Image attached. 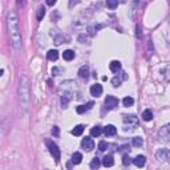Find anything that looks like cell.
Masks as SVG:
<instances>
[{
  "instance_id": "7402d4cb",
  "label": "cell",
  "mask_w": 170,
  "mask_h": 170,
  "mask_svg": "<svg viewBox=\"0 0 170 170\" xmlns=\"http://www.w3.org/2000/svg\"><path fill=\"white\" fill-rule=\"evenodd\" d=\"M122 104H124V106H132V105L134 104V100L132 97H124V100H122Z\"/></svg>"
},
{
  "instance_id": "f1b7e54d",
  "label": "cell",
  "mask_w": 170,
  "mask_h": 170,
  "mask_svg": "<svg viewBox=\"0 0 170 170\" xmlns=\"http://www.w3.org/2000/svg\"><path fill=\"white\" fill-rule=\"evenodd\" d=\"M52 133H53V136H56V137H57V136H59V128L57 126H53V129H52Z\"/></svg>"
},
{
  "instance_id": "ac0fdd59",
  "label": "cell",
  "mask_w": 170,
  "mask_h": 170,
  "mask_svg": "<svg viewBox=\"0 0 170 170\" xmlns=\"http://www.w3.org/2000/svg\"><path fill=\"white\" fill-rule=\"evenodd\" d=\"M142 118H144L145 121H151V120H153V113H151V110H149V109L144 110V113H142Z\"/></svg>"
},
{
  "instance_id": "4316f807",
  "label": "cell",
  "mask_w": 170,
  "mask_h": 170,
  "mask_svg": "<svg viewBox=\"0 0 170 170\" xmlns=\"http://www.w3.org/2000/svg\"><path fill=\"white\" fill-rule=\"evenodd\" d=\"M121 80H125L124 77H114V79L112 80V82H113V86H120V84H121Z\"/></svg>"
},
{
  "instance_id": "9a60e30c",
  "label": "cell",
  "mask_w": 170,
  "mask_h": 170,
  "mask_svg": "<svg viewBox=\"0 0 170 170\" xmlns=\"http://www.w3.org/2000/svg\"><path fill=\"white\" fill-rule=\"evenodd\" d=\"M62 57H64V60H66V61H72V60L75 59V52L71 51V49H66L65 52L62 53Z\"/></svg>"
},
{
  "instance_id": "d4e9b609",
  "label": "cell",
  "mask_w": 170,
  "mask_h": 170,
  "mask_svg": "<svg viewBox=\"0 0 170 170\" xmlns=\"http://www.w3.org/2000/svg\"><path fill=\"white\" fill-rule=\"evenodd\" d=\"M106 149H108V144H106L105 141H101V142L98 144V150H100V151H105Z\"/></svg>"
},
{
  "instance_id": "484cf974",
  "label": "cell",
  "mask_w": 170,
  "mask_h": 170,
  "mask_svg": "<svg viewBox=\"0 0 170 170\" xmlns=\"http://www.w3.org/2000/svg\"><path fill=\"white\" fill-rule=\"evenodd\" d=\"M76 110H77V113H79V114H82V113H85V112L88 110V108H86L85 105H79V106L76 108Z\"/></svg>"
},
{
  "instance_id": "2e32d148",
  "label": "cell",
  "mask_w": 170,
  "mask_h": 170,
  "mask_svg": "<svg viewBox=\"0 0 170 170\" xmlns=\"http://www.w3.org/2000/svg\"><path fill=\"white\" fill-rule=\"evenodd\" d=\"M101 133H102V128L98 126V125L90 129V136H92V137H98Z\"/></svg>"
},
{
  "instance_id": "52a82bcc",
  "label": "cell",
  "mask_w": 170,
  "mask_h": 170,
  "mask_svg": "<svg viewBox=\"0 0 170 170\" xmlns=\"http://www.w3.org/2000/svg\"><path fill=\"white\" fill-rule=\"evenodd\" d=\"M81 146H82V149H85L86 151H90L95 149V141L92 140L90 137H85V138H82V141H81Z\"/></svg>"
},
{
  "instance_id": "cb8c5ba5",
  "label": "cell",
  "mask_w": 170,
  "mask_h": 170,
  "mask_svg": "<svg viewBox=\"0 0 170 170\" xmlns=\"http://www.w3.org/2000/svg\"><path fill=\"white\" fill-rule=\"evenodd\" d=\"M44 16H45V8H44V7H40L39 11H37V20H41Z\"/></svg>"
},
{
  "instance_id": "ffe728a7",
  "label": "cell",
  "mask_w": 170,
  "mask_h": 170,
  "mask_svg": "<svg viewBox=\"0 0 170 170\" xmlns=\"http://www.w3.org/2000/svg\"><path fill=\"white\" fill-rule=\"evenodd\" d=\"M132 144H133V146L140 147V146H142L144 141H142V138H141V137H134V138H133V141H132Z\"/></svg>"
},
{
  "instance_id": "7a4b0ae2",
  "label": "cell",
  "mask_w": 170,
  "mask_h": 170,
  "mask_svg": "<svg viewBox=\"0 0 170 170\" xmlns=\"http://www.w3.org/2000/svg\"><path fill=\"white\" fill-rule=\"evenodd\" d=\"M19 101L20 105L24 109H28L31 102V88H29V79L25 75L20 76V82H19Z\"/></svg>"
},
{
  "instance_id": "e0dca14e",
  "label": "cell",
  "mask_w": 170,
  "mask_h": 170,
  "mask_svg": "<svg viewBox=\"0 0 170 170\" xmlns=\"http://www.w3.org/2000/svg\"><path fill=\"white\" fill-rule=\"evenodd\" d=\"M81 160H82V154L79 153V151H76V153L72 156V162L75 165H79L80 162H81Z\"/></svg>"
},
{
  "instance_id": "44dd1931",
  "label": "cell",
  "mask_w": 170,
  "mask_h": 170,
  "mask_svg": "<svg viewBox=\"0 0 170 170\" xmlns=\"http://www.w3.org/2000/svg\"><path fill=\"white\" fill-rule=\"evenodd\" d=\"M100 165H101L100 160H98L97 157H95L93 160H92V162H90V169H98V167H100Z\"/></svg>"
},
{
  "instance_id": "30bf717a",
  "label": "cell",
  "mask_w": 170,
  "mask_h": 170,
  "mask_svg": "<svg viewBox=\"0 0 170 170\" xmlns=\"http://www.w3.org/2000/svg\"><path fill=\"white\" fill-rule=\"evenodd\" d=\"M113 164H114V161H113V156H112V154L105 156L104 160H102V165H104L105 167H110V166H113Z\"/></svg>"
},
{
  "instance_id": "836d02e7",
  "label": "cell",
  "mask_w": 170,
  "mask_h": 170,
  "mask_svg": "<svg viewBox=\"0 0 170 170\" xmlns=\"http://www.w3.org/2000/svg\"><path fill=\"white\" fill-rule=\"evenodd\" d=\"M169 4H170V0H169Z\"/></svg>"
},
{
  "instance_id": "603a6c76",
  "label": "cell",
  "mask_w": 170,
  "mask_h": 170,
  "mask_svg": "<svg viewBox=\"0 0 170 170\" xmlns=\"http://www.w3.org/2000/svg\"><path fill=\"white\" fill-rule=\"evenodd\" d=\"M106 5H108L110 10H114L118 5V0H106Z\"/></svg>"
},
{
  "instance_id": "f546056e",
  "label": "cell",
  "mask_w": 170,
  "mask_h": 170,
  "mask_svg": "<svg viewBox=\"0 0 170 170\" xmlns=\"http://www.w3.org/2000/svg\"><path fill=\"white\" fill-rule=\"evenodd\" d=\"M17 4H19L20 7H25L27 0H17Z\"/></svg>"
},
{
  "instance_id": "83f0119b",
  "label": "cell",
  "mask_w": 170,
  "mask_h": 170,
  "mask_svg": "<svg viewBox=\"0 0 170 170\" xmlns=\"http://www.w3.org/2000/svg\"><path fill=\"white\" fill-rule=\"evenodd\" d=\"M122 162H124V165H129L130 164V158H129V156H124V158H122Z\"/></svg>"
},
{
  "instance_id": "8992f818",
  "label": "cell",
  "mask_w": 170,
  "mask_h": 170,
  "mask_svg": "<svg viewBox=\"0 0 170 170\" xmlns=\"http://www.w3.org/2000/svg\"><path fill=\"white\" fill-rule=\"evenodd\" d=\"M156 157H157V160L165 161V162L170 164V150H167V149H160L156 153Z\"/></svg>"
},
{
  "instance_id": "5b68a950",
  "label": "cell",
  "mask_w": 170,
  "mask_h": 170,
  "mask_svg": "<svg viewBox=\"0 0 170 170\" xmlns=\"http://www.w3.org/2000/svg\"><path fill=\"white\" fill-rule=\"evenodd\" d=\"M104 104H105V108L108 110H112V109H114L118 105V98H116L114 96H106Z\"/></svg>"
},
{
  "instance_id": "4dcf8cb0",
  "label": "cell",
  "mask_w": 170,
  "mask_h": 170,
  "mask_svg": "<svg viewBox=\"0 0 170 170\" xmlns=\"http://www.w3.org/2000/svg\"><path fill=\"white\" fill-rule=\"evenodd\" d=\"M52 73H53V76H59L60 69H59V68H53V69H52Z\"/></svg>"
},
{
  "instance_id": "277c9868",
  "label": "cell",
  "mask_w": 170,
  "mask_h": 170,
  "mask_svg": "<svg viewBox=\"0 0 170 170\" xmlns=\"http://www.w3.org/2000/svg\"><path fill=\"white\" fill-rule=\"evenodd\" d=\"M47 145H48L49 153L52 154L53 158L59 162V161H60V149L57 147V145H56L55 142H52V141H48V142H47Z\"/></svg>"
},
{
  "instance_id": "9c48e42d",
  "label": "cell",
  "mask_w": 170,
  "mask_h": 170,
  "mask_svg": "<svg viewBox=\"0 0 170 170\" xmlns=\"http://www.w3.org/2000/svg\"><path fill=\"white\" fill-rule=\"evenodd\" d=\"M145 162H146V158H145L144 156H137V157L133 160V164L136 165L137 167H144Z\"/></svg>"
},
{
  "instance_id": "8fae6325",
  "label": "cell",
  "mask_w": 170,
  "mask_h": 170,
  "mask_svg": "<svg viewBox=\"0 0 170 170\" xmlns=\"http://www.w3.org/2000/svg\"><path fill=\"white\" fill-rule=\"evenodd\" d=\"M104 133L105 136H114V134H117V128L114 125H108L104 129Z\"/></svg>"
},
{
  "instance_id": "7c38bea8",
  "label": "cell",
  "mask_w": 170,
  "mask_h": 170,
  "mask_svg": "<svg viewBox=\"0 0 170 170\" xmlns=\"http://www.w3.org/2000/svg\"><path fill=\"white\" fill-rule=\"evenodd\" d=\"M79 76L82 77V79H88L89 77V66L88 65H82L81 68L79 69Z\"/></svg>"
},
{
  "instance_id": "5bb4252c",
  "label": "cell",
  "mask_w": 170,
  "mask_h": 170,
  "mask_svg": "<svg viewBox=\"0 0 170 170\" xmlns=\"http://www.w3.org/2000/svg\"><path fill=\"white\" fill-rule=\"evenodd\" d=\"M109 68H110V71L112 72H114V73H117L120 69H121V62L120 61H112L110 64H109Z\"/></svg>"
},
{
  "instance_id": "3957f363",
  "label": "cell",
  "mask_w": 170,
  "mask_h": 170,
  "mask_svg": "<svg viewBox=\"0 0 170 170\" xmlns=\"http://www.w3.org/2000/svg\"><path fill=\"white\" fill-rule=\"evenodd\" d=\"M124 125H125V130H132L138 125V120L136 116L130 114V116H124Z\"/></svg>"
},
{
  "instance_id": "6da1fadb",
  "label": "cell",
  "mask_w": 170,
  "mask_h": 170,
  "mask_svg": "<svg viewBox=\"0 0 170 170\" xmlns=\"http://www.w3.org/2000/svg\"><path fill=\"white\" fill-rule=\"evenodd\" d=\"M5 25H7V31H8V35H10V39L13 48L16 51H20L21 49V44H23V41H21V31H20L17 15L13 10H10L7 12Z\"/></svg>"
},
{
  "instance_id": "1f68e13d",
  "label": "cell",
  "mask_w": 170,
  "mask_h": 170,
  "mask_svg": "<svg viewBox=\"0 0 170 170\" xmlns=\"http://www.w3.org/2000/svg\"><path fill=\"white\" fill-rule=\"evenodd\" d=\"M56 1H57V0H47V4H48V5H51V7H53L56 4Z\"/></svg>"
},
{
  "instance_id": "4fadbf2b",
  "label": "cell",
  "mask_w": 170,
  "mask_h": 170,
  "mask_svg": "<svg viewBox=\"0 0 170 170\" xmlns=\"http://www.w3.org/2000/svg\"><path fill=\"white\" fill-rule=\"evenodd\" d=\"M47 57H48V60H51V61H56V60L59 59V52H57L56 49H51V51H48V53H47Z\"/></svg>"
},
{
  "instance_id": "d6986e66",
  "label": "cell",
  "mask_w": 170,
  "mask_h": 170,
  "mask_svg": "<svg viewBox=\"0 0 170 170\" xmlns=\"http://www.w3.org/2000/svg\"><path fill=\"white\" fill-rule=\"evenodd\" d=\"M82 132H84V126L82 125H77V126H75V129H72L73 136H81Z\"/></svg>"
},
{
  "instance_id": "d6a6232c",
  "label": "cell",
  "mask_w": 170,
  "mask_h": 170,
  "mask_svg": "<svg viewBox=\"0 0 170 170\" xmlns=\"http://www.w3.org/2000/svg\"><path fill=\"white\" fill-rule=\"evenodd\" d=\"M92 106H93V102H88V104H86V108L88 109H90Z\"/></svg>"
},
{
  "instance_id": "ba28073f",
  "label": "cell",
  "mask_w": 170,
  "mask_h": 170,
  "mask_svg": "<svg viewBox=\"0 0 170 170\" xmlns=\"http://www.w3.org/2000/svg\"><path fill=\"white\" fill-rule=\"evenodd\" d=\"M90 95L93 97H100L102 95V86L100 84H95L90 86Z\"/></svg>"
}]
</instances>
